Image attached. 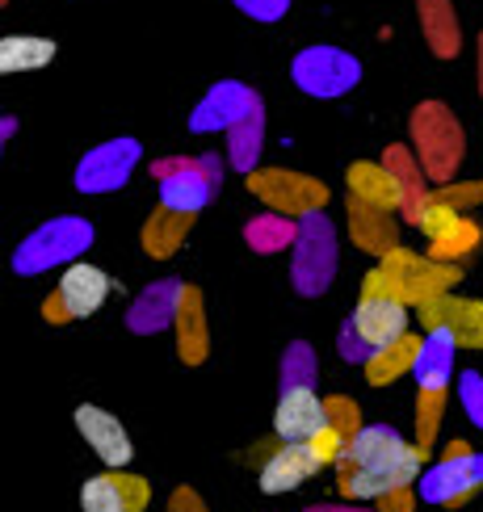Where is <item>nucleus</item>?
<instances>
[{"label":"nucleus","instance_id":"nucleus-7","mask_svg":"<svg viewBox=\"0 0 483 512\" xmlns=\"http://www.w3.org/2000/svg\"><path fill=\"white\" fill-rule=\"evenodd\" d=\"M332 273H336V231L332 223L315 210L299 223L294 231V265H290V277H294V290L299 294H324L332 286Z\"/></svg>","mask_w":483,"mask_h":512},{"label":"nucleus","instance_id":"nucleus-40","mask_svg":"<svg viewBox=\"0 0 483 512\" xmlns=\"http://www.w3.org/2000/svg\"><path fill=\"white\" fill-rule=\"evenodd\" d=\"M458 454H471V445L467 441H450L446 445V458H458Z\"/></svg>","mask_w":483,"mask_h":512},{"label":"nucleus","instance_id":"nucleus-14","mask_svg":"<svg viewBox=\"0 0 483 512\" xmlns=\"http://www.w3.org/2000/svg\"><path fill=\"white\" fill-rule=\"evenodd\" d=\"M408 319H412V307L399 303V298L362 294V303H357V311L349 315V328L374 353V349L395 345L399 336H408Z\"/></svg>","mask_w":483,"mask_h":512},{"label":"nucleus","instance_id":"nucleus-4","mask_svg":"<svg viewBox=\"0 0 483 512\" xmlns=\"http://www.w3.org/2000/svg\"><path fill=\"white\" fill-rule=\"evenodd\" d=\"M412 143L420 152V168L433 181H446L454 173V164L462 160V126L454 122V114L441 101H425L416 105L412 114Z\"/></svg>","mask_w":483,"mask_h":512},{"label":"nucleus","instance_id":"nucleus-17","mask_svg":"<svg viewBox=\"0 0 483 512\" xmlns=\"http://www.w3.org/2000/svg\"><path fill=\"white\" fill-rule=\"evenodd\" d=\"M76 433L93 445V454L110 466V471H122L126 462L135 458V445H131V433H126V424L105 412V408H93V403H80L76 408Z\"/></svg>","mask_w":483,"mask_h":512},{"label":"nucleus","instance_id":"nucleus-24","mask_svg":"<svg viewBox=\"0 0 483 512\" xmlns=\"http://www.w3.org/2000/svg\"><path fill=\"white\" fill-rule=\"evenodd\" d=\"M420 345H425V336H399L395 345H387V349H374L366 361H362V370H366V382L370 387H391L395 378H404V374H412V366H416V357H420Z\"/></svg>","mask_w":483,"mask_h":512},{"label":"nucleus","instance_id":"nucleus-25","mask_svg":"<svg viewBox=\"0 0 483 512\" xmlns=\"http://www.w3.org/2000/svg\"><path fill=\"white\" fill-rule=\"evenodd\" d=\"M189 227H194V215H181V210L160 202L152 210V219L143 223V252L156 256V261H164V256H173L181 248V240L189 236Z\"/></svg>","mask_w":483,"mask_h":512},{"label":"nucleus","instance_id":"nucleus-31","mask_svg":"<svg viewBox=\"0 0 483 512\" xmlns=\"http://www.w3.org/2000/svg\"><path fill=\"white\" fill-rule=\"evenodd\" d=\"M114 475V483H118V492H122V500H126V512H143L147 504H152V483H147L143 475H131L122 466V471H110Z\"/></svg>","mask_w":483,"mask_h":512},{"label":"nucleus","instance_id":"nucleus-3","mask_svg":"<svg viewBox=\"0 0 483 512\" xmlns=\"http://www.w3.org/2000/svg\"><path fill=\"white\" fill-rule=\"evenodd\" d=\"M84 248H93V227L84 223V219L63 215V219L42 223L34 236L21 240V248L13 252V269L26 273V277H34V273H42V269L80 261Z\"/></svg>","mask_w":483,"mask_h":512},{"label":"nucleus","instance_id":"nucleus-23","mask_svg":"<svg viewBox=\"0 0 483 512\" xmlns=\"http://www.w3.org/2000/svg\"><path fill=\"white\" fill-rule=\"evenodd\" d=\"M181 282H156V286H147L139 298H135V307L131 315H126V324H131V332H160L168 328L177 319V307H181Z\"/></svg>","mask_w":483,"mask_h":512},{"label":"nucleus","instance_id":"nucleus-12","mask_svg":"<svg viewBox=\"0 0 483 512\" xmlns=\"http://www.w3.org/2000/svg\"><path fill=\"white\" fill-rule=\"evenodd\" d=\"M139 156H143L139 139H110V143L93 147V152L76 164V189L80 194H114V189L131 181Z\"/></svg>","mask_w":483,"mask_h":512},{"label":"nucleus","instance_id":"nucleus-8","mask_svg":"<svg viewBox=\"0 0 483 512\" xmlns=\"http://www.w3.org/2000/svg\"><path fill=\"white\" fill-rule=\"evenodd\" d=\"M416 227L429 236V256L437 261H462L467 252L479 248L483 231L475 219H467V210H454L450 202H437L433 194L416 206Z\"/></svg>","mask_w":483,"mask_h":512},{"label":"nucleus","instance_id":"nucleus-32","mask_svg":"<svg viewBox=\"0 0 483 512\" xmlns=\"http://www.w3.org/2000/svg\"><path fill=\"white\" fill-rule=\"evenodd\" d=\"M307 445H311V454H315V462H320V466H336V462H341V454H345L349 437L341 429H332V424H324V429L315 433Z\"/></svg>","mask_w":483,"mask_h":512},{"label":"nucleus","instance_id":"nucleus-35","mask_svg":"<svg viewBox=\"0 0 483 512\" xmlns=\"http://www.w3.org/2000/svg\"><path fill=\"white\" fill-rule=\"evenodd\" d=\"M248 240L257 244V252H273V248H282V244L290 240V227H286V223H273V219L252 223V227H248Z\"/></svg>","mask_w":483,"mask_h":512},{"label":"nucleus","instance_id":"nucleus-13","mask_svg":"<svg viewBox=\"0 0 483 512\" xmlns=\"http://www.w3.org/2000/svg\"><path fill=\"white\" fill-rule=\"evenodd\" d=\"M261 110V97L248 89V84H236V80H219L215 89H210L198 105L194 114H189V131L198 135H210V131H231V126H240L248 114Z\"/></svg>","mask_w":483,"mask_h":512},{"label":"nucleus","instance_id":"nucleus-33","mask_svg":"<svg viewBox=\"0 0 483 512\" xmlns=\"http://www.w3.org/2000/svg\"><path fill=\"white\" fill-rule=\"evenodd\" d=\"M458 399H462V412L471 416L475 429H483V374L462 370V378H458Z\"/></svg>","mask_w":483,"mask_h":512},{"label":"nucleus","instance_id":"nucleus-6","mask_svg":"<svg viewBox=\"0 0 483 512\" xmlns=\"http://www.w3.org/2000/svg\"><path fill=\"white\" fill-rule=\"evenodd\" d=\"M244 185L252 198H261L278 215H294V219H307L332 202L324 181H315L307 173H290V168H252Z\"/></svg>","mask_w":483,"mask_h":512},{"label":"nucleus","instance_id":"nucleus-41","mask_svg":"<svg viewBox=\"0 0 483 512\" xmlns=\"http://www.w3.org/2000/svg\"><path fill=\"white\" fill-rule=\"evenodd\" d=\"M479 93H483V34H479Z\"/></svg>","mask_w":483,"mask_h":512},{"label":"nucleus","instance_id":"nucleus-27","mask_svg":"<svg viewBox=\"0 0 483 512\" xmlns=\"http://www.w3.org/2000/svg\"><path fill=\"white\" fill-rule=\"evenodd\" d=\"M416 9H420V30H425L433 55L441 59L458 55V21L450 0H416Z\"/></svg>","mask_w":483,"mask_h":512},{"label":"nucleus","instance_id":"nucleus-21","mask_svg":"<svg viewBox=\"0 0 483 512\" xmlns=\"http://www.w3.org/2000/svg\"><path fill=\"white\" fill-rule=\"evenodd\" d=\"M349 236L362 252H374V256H387L391 248H399V227L391 219V210H378V206H366L349 198Z\"/></svg>","mask_w":483,"mask_h":512},{"label":"nucleus","instance_id":"nucleus-15","mask_svg":"<svg viewBox=\"0 0 483 512\" xmlns=\"http://www.w3.org/2000/svg\"><path fill=\"white\" fill-rule=\"evenodd\" d=\"M328 424V399L311 391V382L282 387V399L273 408V437L278 441H311Z\"/></svg>","mask_w":483,"mask_h":512},{"label":"nucleus","instance_id":"nucleus-30","mask_svg":"<svg viewBox=\"0 0 483 512\" xmlns=\"http://www.w3.org/2000/svg\"><path fill=\"white\" fill-rule=\"evenodd\" d=\"M80 508L84 512H126V500L118 492L114 475H93L80 487Z\"/></svg>","mask_w":483,"mask_h":512},{"label":"nucleus","instance_id":"nucleus-29","mask_svg":"<svg viewBox=\"0 0 483 512\" xmlns=\"http://www.w3.org/2000/svg\"><path fill=\"white\" fill-rule=\"evenodd\" d=\"M441 408H446V391H420L416 395V445L433 450L441 429Z\"/></svg>","mask_w":483,"mask_h":512},{"label":"nucleus","instance_id":"nucleus-19","mask_svg":"<svg viewBox=\"0 0 483 512\" xmlns=\"http://www.w3.org/2000/svg\"><path fill=\"white\" fill-rule=\"evenodd\" d=\"M349 198L378 206V210H399L408 202V181L399 177L391 164L357 160V164H349Z\"/></svg>","mask_w":483,"mask_h":512},{"label":"nucleus","instance_id":"nucleus-16","mask_svg":"<svg viewBox=\"0 0 483 512\" xmlns=\"http://www.w3.org/2000/svg\"><path fill=\"white\" fill-rule=\"evenodd\" d=\"M416 319L429 328H446L458 349H483V298H458V294H441L433 303L416 307Z\"/></svg>","mask_w":483,"mask_h":512},{"label":"nucleus","instance_id":"nucleus-37","mask_svg":"<svg viewBox=\"0 0 483 512\" xmlns=\"http://www.w3.org/2000/svg\"><path fill=\"white\" fill-rule=\"evenodd\" d=\"M240 13H248L252 21H278L286 13L290 0H236Z\"/></svg>","mask_w":483,"mask_h":512},{"label":"nucleus","instance_id":"nucleus-20","mask_svg":"<svg viewBox=\"0 0 483 512\" xmlns=\"http://www.w3.org/2000/svg\"><path fill=\"white\" fill-rule=\"evenodd\" d=\"M177 357L185 366H202L206 353H210V332H206V315H202V290L198 286H185L181 290V307H177Z\"/></svg>","mask_w":483,"mask_h":512},{"label":"nucleus","instance_id":"nucleus-1","mask_svg":"<svg viewBox=\"0 0 483 512\" xmlns=\"http://www.w3.org/2000/svg\"><path fill=\"white\" fill-rule=\"evenodd\" d=\"M425 458L429 450L404 441L391 424H362L349 437L341 462H336V492L357 504H374L387 492L412 487L425 475Z\"/></svg>","mask_w":483,"mask_h":512},{"label":"nucleus","instance_id":"nucleus-28","mask_svg":"<svg viewBox=\"0 0 483 512\" xmlns=\"http://www.w3.org/2000/svg\"><path fill=\"white\" fill-rule=\"evenodd\" d=\"M265 110H257V114H248L240 126H231V152H227V160L240 168V173H252V164H257V156H261V139H265V118H261Z\"/></svg>","mask_w":483,"mask_h":512},{"label":"nucleus","instance_id":"nucleus-34","mask_svg":"<svg viewBox=\"0 0 483 512\" xmlns=\"http://www.w3.org/2000/svg\"><path fill=\"white\" fill-rule=\"evenodd\" d=\"M433 198H437V202H450L454 210L479 206V202H483V181H471V185H458V181H450V185H441Z\"/></svg>","mask_w":483,"mask_h":512},{"label":"nucleus","instance_id":"nucleus-10","mask_svg":"<svg viewBox=\"0 0 483 512\" xmlns=\"http://www.w3.org/2000/svg\"><path fill=\"white\" fill-rule=\"evenodd\" d=\"M152 177L160 181V202L181 210V215H198V210L215 194L219 164L215 160H164L152 164Z\"/></svg>","mask_w":483,"mask_h":512},{"label":"nucleus","instance_id":"nucleus-22","mask_svg":"<svg viewBox=\"0 0 483 512\" xmlns=\"http://www.w3.org/2000/svg\"><path fill=\"white\" fill-rule=\"evenodd\" d=\"M454 349H458V340L446 328H429L425 332V345H420V357L412 366L420 391H446L450 387V378H454Z\"/></svg>","mask_w":483,"mask_h":512},{"label":"nucleus","instance_id":"nucleus-18","mask_svg":"<svg viewBox=\"0 0 483 512\" xmlns=\"http://www.w3.org/2000/svg\"><path fill=\"white\" fill-rule=\"evenodd\" d=\"M315 471H324V466L315 462L307 441H278V445H269V454L261 462V492L286 496L294 487H303Z\"/></svg>","mask_w":483,"mask_h":512},{"label":"nucleus","instance_id":"nucleus-5","mask_svg":"<svg viewBox=\"0 0 483 512\" xmlns=\"http://www.w3.org/2000/svg\"><path fill=\"white\" fill-rule=\"evenodd\" d=\"M114 294V277L97 269L93 261H72L59 277V290L42 303V319L47 324H72V319H89L93 311L105 307V298Z\"/></svg>","mask_w":483,"mask_h":512},{"label":"nucleus","instance_id":"nucleus-26","mask_svg":"<svg viewBox=\"0 0 483 512\" xmlns=\"http://www.w3.org/2000/svg\"><path fill=\"white\" fill-rule=\"evenodd\" d=\"M55 59V42L42 34H9L0 38V72H38Z\"/></svg>","mask_w":483,"mask_h":512},{"label":"nucleus","instance_id":"nucleus-38","mask_svg":"<svg viewBox=\"0 0 483 512\" xmlns=\"http://www.w3.org/2000/svg\"><path fill=\"white\" fill-rule=\"evenodd\" d=\"M383 512H412V487H399V492H387L383 500H374Z\"/></svg>","mask_w":483,"mask_h":512},{"label":"nucleus","instance_id":"nucleus-36","mask_svg":"<svg viewBox=\"0 0 483 512\" xmlns=\"http://www.w3.org/2000/svg\"><path fill=\"white\" fill-rule=\"evenodd\" d=\"M328 424H332V429H341L345 437H353L357 429H362V420H357L353 399H328Z\"/></svg>","mask_w":483,"mask_h":512},{"label":"nucleus","instance_id":"nucleus-9","mask_svg":"<svg viewBox=\"0 0 483 512\" xmlns=\"http://www.w3.org/2000/svg\"><path fill=\"white\" fill-rule=\"evenodd\" d=\"M290 76L307 97H341L362 80V63L336 47H307L303 55H294Z\"/></svg>","mask_w":483,"mask_h":512},{"label":"nucleus","instance_id":"nucleus-39","mask_svg":"<svg viewBox=\"0 0 483 512\" xmlns=\"http://www.w3.org/2000/svg\"><path fill=\"white\" fill-rule=\"evenodd\" d=\"M173 512H206V508H202V500L194 492H177L173 496Z\"/></svg>","mask_w":483,"mask_h":512},{"label":"nucleus","instance_id":"nucleus-11","mask_svg":"<svg viewBox=\"0 0 483 512\" xmlns=\"http://www.w3.org/2000/svg\"><path fill=\"white\" fill-rule=\"evenodd\" d=\"M483 487V454H458V458H441L416 479V496L437 508H458L467 504Z\"/></svg>","mask_w":483,"mask_h":512},{"label":"nucleus","instance_id":"nucleus-2","mask_svg":"<svg viewBox=\"0 0 483 512\" xmlns=\"http://www.w3.org/2000/svg\"><path fill=\"white\" fill-rule=\"evenodd\" d=\"M378 265L391 273L399 303H408V307H425L441 294H454V282H462V269L454 261H437L429 252L420 256L408 248H391Z\"/></svg>","mask_w":483,"mask_h":512}]
</instances>
